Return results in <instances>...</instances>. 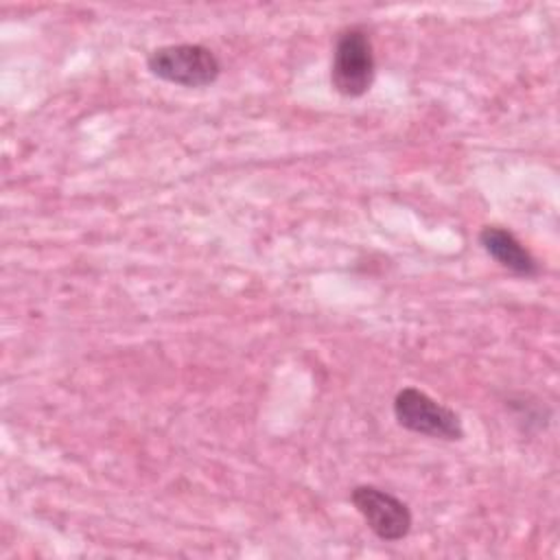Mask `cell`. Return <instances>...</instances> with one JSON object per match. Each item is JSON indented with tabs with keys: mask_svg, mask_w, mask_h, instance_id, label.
<instances>
[{
	"mask_svg": "<svg viewBox=\"0 0 560 560\" xmlns=\"http://www.w3.org/2000/svg\"><path fill=\"white\" fill-rule=\"evenodd\" d=\"M376 74L374 48L370 33L354 24L339 31L332 48V63H330V83L341 96H363Z\"/></svg>",
	"mask_w": 560,
	"mask_h": 560,
	"instance_id": "cell-1",
	"label": "cell"
},
{
	"mask_svg": "<svg viewBox=\"0 0 560 560\" xmlns=\"http://www.w3.org/2000/svg\"><path fill=\"white\" fill-rule=\"evenodd\" d=\"M147 68L153 77L182 88H206L221 74L219 57L203 44L160 46L149 52Z\"/></svg>",
	"mask_w": 560,
	"mask_h": 560,
	"instance_id": "cell-2",
	"label": "cell"
},
{
	"mask_svg": "<svg viewBox=\"0 0 560 560\" xmlns=\"http://www.w3.org/2000/svg\"><path fill=\"white\" fill-rule=\"evenodd\" d=\"M394 418L402 429L427 438L446 442L464 438L459 416L418 387H402L394 396Z\"/></svg>",
	"mask_w": 560,
	"mask_h": 560,
	"instance_id": "cell-3",
	"label": "cell"
},
{
	"mask_svg": "<svg viewBox=\"0 0 560 560\" xmlns=\"http://www.w3.org/2000/svg\"><path fill=\"white\" fill-rule=\"evenodd\" d=\"M350 503L363 516L372 534L385 542L402 540L411 532L413 516L409 505L378 486H354L350 490Z\"/></svg>",
	"mask_w": 560,
	"mask_h": 560,
	"instance_id": "cell-4",
	"label": "cell"
},
{
	"mask_svg": "<svg viewBox=\"0 0 560 560\" xmlns=\"http://www.w3.org/2000/svg\"><path fill=\"white\" fill-rule=\"evenodd\" d=\"M479 245L494 262H499L503 269H508L514 276L534 278L540 271V265L534 258V254L510 230L501 225L481 228Z\"/></svg>",
	"mask_w": 560,
	"mask_h": 560,
	"instance_id": "cell-5",
	"label": "cell"
}]
</instances>
